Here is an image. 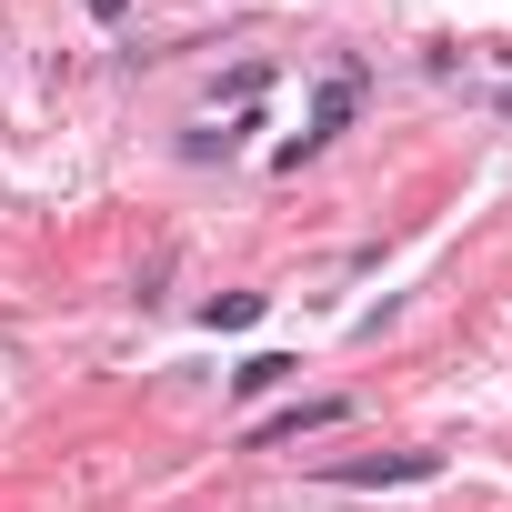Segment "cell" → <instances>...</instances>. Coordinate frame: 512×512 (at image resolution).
Returning <instances> with one entry per match:
<instances>
[{
	"label": "cell",
	"instance_id": "6",
	"mask_svg": "<svg viewBox=\"0 0 512 512\" xmlns=\"http://www.w3.org/2000/svg\"><path fill=\"white\" fill-rule=\"evenodd\" d=\"M121 11H131V0H91V21H121Z\"/></svg>",
	"mask_w": 512,
	"mask_h": 512
},
{
	"label": "cell",
	"instance_id": "7",
	"mask_svg": "<svg viewBox=\"0 0 512 512\" xmlns=\"http://www.w3.org/2000/svg\"><path fill=\"white\" fill-rule=\"evenodd\" d=\"M502 121H512V91H502Z\"/></svg>",
	"mask_w": 512,
	"mask_h": 512
},
{
	"label": "cell",
	"instance_id": "4",
	"mask_svg": "<svg viewBox=\"0 0 512 512\" xmlns=\"http://www.w3.org/2000/svg\"><path fill=\"white\" fill-rule=\"evenodd\" d=\"M292 372H302V362H282V352H262V362H241V372H231V392H241V402H262V392H282Z\"/></svg>",
	"mask_w": 512,
	"mask_h": 512
},
{
	"label": "cell",
	"instance_id": "1",
	"mask_svg": "<svg viewBox=\"0 0 512 512\" xmlns=\"http://www.w3.org/2000/svg\"><path fill=\"white\" fill-rule=\"evenodd\" d=\"M362 91H372V81H362V61H342V71L322 81V101H312V121H302V141H282L272 161H282V171H302V161H312V151H322L332 131H352V111H362Z\"/></svg>",
	"mask_w": 512,
	"mask_h": 512
},
{
	"label": "cell",
	"instance_id": "5",
	"mask_svg": "<svg viewBox=\"0 0 512 512\" xmlns=\"http://www.w3.org/2000/svg\"><path fill=\"white\" fill-rule=\"evenodd\" d=\"M241 322H262V292H221L211 302V332H241Z\"/></svg>",
	"mask_w": 512,
	"mask_h": 512
},
{
	"label": "cell",
	"instance_id": "2",
	"mask_svg": "<svg viewBox=\"0 0 512 512\" xmlns=\"http://www.w3.org/2000/svg\"><path fill=\"white\" fill-rule=\"evenodd\" d=\"M322 482H342V492H382V482H442V452H352V462H322Z\"/></svg>",
	"mask_w": 512,
	"mask_h": 512
},
{
	"label": "cell",
	"instance_id": "3",
	"mask_svg": "<svg viewBox=\"0 0 512 512\" xmlns=\"http://www.w3.org/2000/svg\"><path fill=\"white\" fill-rule=\"evenodd\" d=\"M352 402L342 392H322V402H292V412H272V422H251V442H302V432H332Z\"/></svg>",
	"mask_w": 512,
	"mask_h": 512
}]
</instances>
